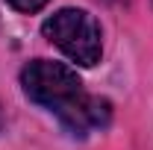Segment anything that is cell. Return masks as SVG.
Here are the masks:
<instances>
[{
	"instance_id": "6da1fadb",
	"label": "cell",
	"mask_w": 153,
	"mask_h": 150,
	"mask_svg": "<svg viewBox=\"0 0 153 150\" xmlns=\"http://www.w3.org/2000/svg\"><path fill=\"white\" fill-rule=\"evenodd\" d=\"M21 88L36 106L56 115L59 124L74 135L103 130L112 118L109 100L88 94L74 68L53 59H33L30 65H24Z\"/></svg>"
},
{
	"instance_id": "7a4b0ae2",
	"label": "cell",
	"mask_w": 153,
	"mask_h": 150,
	"mask_svg": "<svg viewBox=\"0 0 153 150\" xmlns=\"http://www.w3.org/2000/svg\"><path fill=\"white\" fill-rule=\"evenodd\" d=\"M41 33L47 41H53L65 56L76 62L79 68H94L103 56V33L91 12L85 9H59L41 24Z\"/></svg>"
},
{
	"instance_id": "3957f363",
	"label": "cell",
	"mask_w": 153,
	"mask_h": 150,
	"mask_svg": "<svg viewBox=\"0 0 153 150\" xmlns=\"http://www.w3.org/2000/svg\"><path fill=\"white\" fill-rule=\"evenodd\" d=\"M15 12H24V15H33V12H38V9H44L50 0H6Z\"/></svg>"
}]
</instances>
